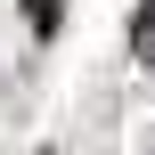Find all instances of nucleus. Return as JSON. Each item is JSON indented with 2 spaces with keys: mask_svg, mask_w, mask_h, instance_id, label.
I'll return each mask as SVG.
<instances>
[{
  "mask_svg": "<svg viewBox=\"0 0 155 155\" xmlns=\"http://www.w3.org/2000/svg\"><path fill=\"white\" fill-rule=\"evenodd\" d=\"M25 16H33V33H57V0H25Z\"/></svg>",
  "mask_w": 155,
  "mask_h": 155,
  "instance_id": "f257e3e1",
  "label": "nucleus"
},
{
  "mask_svg": "<svg viewBox=\"0 0 155 155\" xmlns=\"http://www.w3.org/2000/svg\"><path fill=\"white\" fill-rule=\"evenodd\" d=\"M139 57H147V65H155V8H147V16H139Z\"/></svg>",
  "mask_w": 155,
  "mask_h": 155,
  "instance_id": "f03ea898",
  "label": "nucleus"
}]
</instances>
